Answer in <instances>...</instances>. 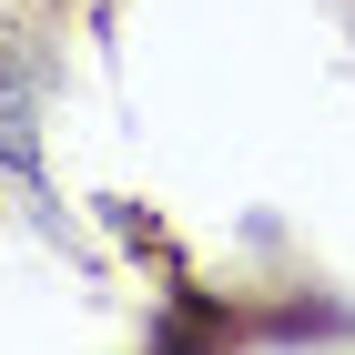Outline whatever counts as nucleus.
Instances as JSON below:
<instances>
[{
    "label": "nucleus",
    "instance_id": "nucleus-1",
    "mask_svg": "<svg viewBox=\"0 0 355 355\" xmlns=\"http://www.w3.org/2000/svg\"><path fill=\"white\" fill-rule=\"evenodd\" d=\"M0 163L41 193V61L0 51Z\"/></svg>",
    "mask_w": 355,
    "mask_h": 355
},
{
    "label": "nucleus",
    "instance_id": "nucleus-2",
    "mask_svg": "<svg viewBox=\"0 0 355 355\" xmlns=\"http://www.w3.org/2000/svg\"><path fill=\"white\" fill-rule=\"evenodd\" d=\"M264 345H304V335H355V315H335V304H295V315H264Z\"/></svg>",
    "mask_w": 355,
    "mask_h": 355
}]
</instances>
